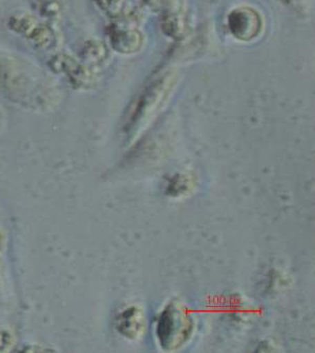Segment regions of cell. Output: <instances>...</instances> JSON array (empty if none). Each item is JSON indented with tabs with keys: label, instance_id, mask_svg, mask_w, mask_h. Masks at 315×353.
Masks as SVG:
<instances>
[{
	"label": "cell",
	"instance_id": "1",
	"mask_svg": "<svg viewBox=\"0 0 315 353\" xmlns=\"http://www.w3.org/2000/svg\"><path fill=\"white\" fill-rule=\"evenodd\" d=\"M175 77L166 72L153 81L131 103L125 119V130L133 132L162 106L175 85Z\"/></svg>",
	"mask_w": 315,
	"mask_h": 353
},
{
	"label": "cell",
	"instance_id": "2",
	"mask_svg": "<svg viewBox=\"0 0 315 353\" xmlns=\"http://www.w3.org/2000/svg\"><path fill=\"white\" fill-rule=\"evenodd\" d=\"M23 68L17 61L9 58H0V90L7 92L12 98L23 101L32 98L36 88H39V77L33 72H23Z\"/></svg>",
	"mask_w": 315,
	"mask_h": 353
},
{
	"label": "cell",
	"instance_id": "3",
	"mask_svg": "<svg viewBox=\"0 0 315 353\" xmlns=\"http://www.w3.org/2000/svg\"><path fill=\"white\" fill-rule=\"evenodd\" d=\"M191 330V320L187 314L175 305H169L158 323L157 336L163 348L173 349L187 341Z\"/></svg>",
	"mask_w": 315,
	"mask_h": 353
},
{
	"label": "cell",
	"instance_id": "4",
	"mask_svg": "<svg viewBox=\"0 0 315 353\" xmlns=\"http://www.w3.org/2000/svg\"><path fill=\"white\" fill-rule=\"evenodd\" d=\"M228 29L234 38L248 42L256 39L262 31V18L254 8L239 7L228 15Z\"/></svg>",
	"mask_w": 315,
	"mask_h": 353
},
{
	"label": "cell",
	"instance_id": "5",
	"mask_svg": "<svg viewBox=\"0 0 315 353\" xmlns=\"http://www.w3.org/2000/svg\"><path fill=\"white\" fill-rule=\"evenodd\" d=\"M110 38L115 50L122 54H134L140 50L143 43L142 34L138 30L125 26H113Z\"/></svg>",
	"mask_w": 315,
	"mask_h": 353
},
{
	"label": "cell",
	"instance_id": "6",
	"mask_svg": "<svg viewBox=\"0 0 315 353\" xmlns=\"http://www.w3.org/2000/svg\"><path fill=\"white\" fill-rule=\"evenodd\" d=\"M149 7L165 16L180 14L182 9V0H143Z\"/></svg>",
	"mask_w": 315,
	"mask_h": 353
},
{
	"label": "cell",
	"instance_id": "7",
	"mask_svg": "<svg viewBox=\"0 0 315 353\" xmlns=\"http://www.w3.org/2000/svg\"><path fill=\"white\" fill-rule=\"evenodd\" d=\"M141 316L136 310H129L123 314V318L121 319V328L126 330V334H135L140 330Z\"/></svg>",
	"mask_w": 315,
	"mask_h": 353
},
{
	"label": "cell",
	"instance_id": "8",
	"mask_svg": "<svg viewBox=\"0 0 315 353\" xmlns=\"http://www.w3.org/2000/svg\"><path fill=\"white\" fill-rule=\"evenodd\" d=\"M97 1L101 9L111 15L118 14L124 3V0H97Z\"/></svg>",
	"mask_w": 315,
	"mask_h": 353
},
{
	"label": "cell",
	"instance_id": "9",
	"mask_svg": "<svg viewBox=\"0 0 315 353\" xmlns=\"http://www.w3.org/2000/svg\"><path fill=\"white\" fill-rule=\"evenodd\" d=\"M288 7L294 8L296 11H305L310 6L311 0H280Z\"/></svg>",
	"mask_w": 315,
	"mask_h": 353
}]
</instances>
